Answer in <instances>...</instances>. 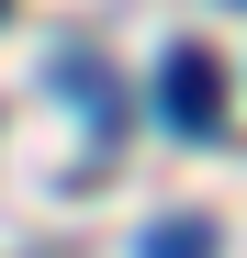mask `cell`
Listing matches in <instances>:
<instances>
[{
	"instance_id": "cell-2",
	"label": "cell",
	"mask_w": 247,
	"mask_h": 258,
	"mask_svg": "<svg viewBox=\"0 0 247 258\" xmlns=\"http://www.w3.org/2000/svg\"><path fill=\"white\" fill-rule=\"evenodd\" d=\"M214 247H225V236H214V213H157L135 258H214Z\"/></svg>"
},
{
	"instance_id": "cell-1",
	"label": "cell",
	"mask_w": 247,
	"mask_h": 258,
	"mask_svg": "<svg viewBox=\"0 0 247 258\" xmlns=\"http://www.w3.org/2000/svg\"><path fill=\"white\" fill-rule=\"evenodd\" d=\"M157 123H169V135H214V123H225L214 45H169V68H157Z\"/></svg>"
}]
</instances>
